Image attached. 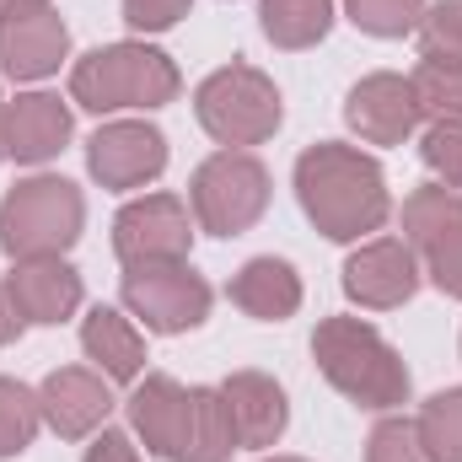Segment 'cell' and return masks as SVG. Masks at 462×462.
Wrapping results in <instances>:
<instances>
[{"label": "cell", "instance_id": "obj_1", "mask_svg": "<svg viewBox=\"0 0 462 462\" xmlns=\"http://www.w3.org/2000/svg\"><path fill=\"white\" fill-rule=\"evenodd\" d=\"M296 199L328 242H365L393 216L382 162L339 140H318L296 156Z\"/></svg>", "mask_w": 462, "mask_h": 462}, {"label": "cell", "instance_id": "obj_2", "mask_svg": "<svg viewBox=\"0 0 462 462\" xmlns=\"http://www.w3.org/2000/svg\"><path fill=\"white\" fill-rule=\"evenodd\" d=\"M312 360L318 371L328 376V387H339L349 403L360 409H376V414H393L409 403V365L403 355L382 339V328H371L365 318H323L318 334H312Z\"/></svg>", "mask_w": 462, "mask_h": 462}, {"label": "cell", "instance_id": "obj_3", "mask_svg": "<svg viewBox=\"0 0 462 462\" xmlns=\"http://www.w3.org/2000/svg\"><path fill=\"white\" fill-rule=\"evenodd\" d=\"M183 92L178 65L140 38L103 43L70 65V103L87 114H129V108H167Z\"/></svg>", "mask_w": 462, "mask_h": 462}, {"label": "cell", "instance_id": "obj_4", "mask_svg": "<svg viewBox=\"0 0 462 462\" xmlns=\"http://www.w3.org/2000/svg\"><path fill=\"white\" fill-rule=\"evenodd\" d=\"M87 226V199L70 178L32 172L0 199V247L11 258H49L70 253Z\"/></svg>", "mask_w": 462, "mask_h": 462}, {"label": "cell", "instance_id": "obj_5", "mask_svg": "<svg viewBox=\"0 0 462 462\" xmlns=\"http://www.w3.org/2000/svg\"><path fill=\"white\" fill-rule=\"evenodd\" d=\"M194 118L199 129L226 145V151H247V145H263L280 118H285V103H280V87L258 70V65H242L231 60L221 70H210L194 92Z\"/></svg>", "mask_w": 462, "mask_h": 462}, {"label": "cell", "instance_id": "obj_6", "mask_svg": "<svg viewBox=\"0 0 462 462\" xmlns=\"http://www.w3.org/2000/svg\"><path fill=\"white\" fill-rule=\"evenodd\" d=\"M269 167L253 156V151H216L194 167L189 178V210H194V226L210 231V236H242L263 221L269 210Z\"/></svg>", "mask_w": 462, "mask_h": 462}, {"label": "cell", "instance_id": "obj_7", "mask_svg": "<svg viewBox=\"0 0 462 462\" xmlns=\"http://www.w3.org/2000/svg\"><path fill=\"white\" fill-rule=\"evenodd\" d=\"M118 296H124V312L145 323V334H189L210 318V280L194 274L189 258L178 263H124V280H118Z\"/></svg>", "mask_w": 462, "mask_h": 462}, {"label": "cell", "instance_id": "obj_8", "mask_svg": "<svg viewBox=\"0 0 462 462\" xmlns=\"http://www.w3.org/2000/svg\"><path fill=\"white\" fill-rule=\"evenodd\" d=\"M194 247V210L178 194H140L114 216V253L124 263H178Z\"/></svg>", "mask_w": 462, "mask_h": 462}, {"label": "cell", "instance_id": "obj_9", "mask_svg": "<svg viewBox=\"0 0 462 462\" xmlns=\"http://www.w3.org/2000/svg\"><path fill=\"white\" fill-rule=\"evenodd\" d=\"M87 172L103 189H145L167 172V134L145 118H114L87 140Z\"/></svg>", "mask_w": 462, "mask_h": 462}, {"label": "cell", "instance_id": "obj_10", "mask_svg": "<svg viewBox=\"0 0 462 462\" xmlns=\"http://www.w3.org/2000/svg\"><path fill=\"white\" fill-rule=\"evenodd\" d=\"M420 280H425V269L403 236H365L345 258V296L365 312H393V307L414 301Z\"/></svg>", "mask_w": 462, "mask_h": 462}, {"label": "cell", "instance_id": "obj_11", "mask_svg": "<svg viewBox=\"0 0 462 462\" xmlns=\"http://www.w3.org/2000/svg\"><path fill=\"white\" fill-rule=\"evenodd\" d=\"M38 403H43V425L60 441H87L114 414V382L97 365H60L43 376Z\"/></svg>", "mask_w": 462, "mask_h": 462}, {"label": "cell", "instance_id": "obj_12", "mask_svg": "<svg viewBox=\"0 0 462 462\" xmlns=\"http://www.w3.org/2000/svg\"><path fill=\"white\" fill-rule=\"evenodd\" d=\"M345 124L365 140V145H403L425 118H420V103H414L409 76L376 70V76H365V81H355V87H349Z\"/></svg>", "mask_w": 462, "mask_h": 462}, {"label": "cell", "instance_id": "obj_13", "mask_svg": "<svg viewBox=\"0 0 462 462\" xmlns=\"http://www.w3.org/2000/svg\"><path fill=\"white\" fill-rule=\"evenodd\" d=\"M70 60V27L54 5L22 11L0 22V76L11 81H43Z\"/></svg>", "mask_w": 462, "mask_h": 462}, {"label": "cell", "instance_id": "obj_14", "mask_svg": "<svg viewBox=\"0 0 462 462\" xmlns=\"http://www.w3.org/2000/svg\"><path fill=\"white\" fill-rule=\"evenodd\" d=\"M5 291L16 301L22 323H38V328H54L65 318H76V307H81V274L60 253H49V258H11Z\"/></svg>", "mask_w": 462, "mask_h": 462}, {"label": "cell", "instance_id": "obj_15", "mask_svg": "<svg viewBox=\"0 0 462 462\" xmlns=\"http://www.w3.org/2000/svg\"><path fill=\"white\" fill-rule=\"evenodd\" d=\"M129 430L134 441L162 462H178V447H183V430H189V387L167 371H151L145 382H134L129 393Z\"/></svg>", "mask_w": 462, "mask_h": 462}, {"label": "cell", "instance_id": "obj_16", "mask_svg": "<svg viewBox=\"0 0 462 462\" xmlns=\"http://www.w3.org/2000/svg\"><path fill=\"white\" fill-rule=\"evenodd\" d=\"M70 103L54 92H22L16 103H5V156L22 167H43L70 145Z\"/></svg>", "mask_w": 462, "mask_h": 462}, {"label": "cell", "instance_id": "obj_17", "mask_svg": "<svg viewBox=\"0 0 462 462\" xmlns=\"http://www.w3.org/2000/svg\"><path fill=\"white\" fill-rule=\"evenodd\" d=\"M221 393H226L231 420H236V441L247 452H263V447H274L285 436L291 403H285V387L274 376H263V371H231L226 382H221Z\"/></svg>", "mask_w": 462, "mask_h": 462}, {"label": "cell", "instance_id": "obj_18", "mask_svg": "<svg viewBox=\"0 0 462 462\" xmlns=\"http://www.w3.org/2000/svg\"><path fill=\"white\" fill-rule=\"evenodd\" d=\"M231 307L253 323H285L301 312V274L285 258H247L226 285Z\"/></svg>", "mask_w": 462, "mask_h": 462}, {"label": "cell", "instance_id": "obj_19", "mask_svg": "<svg viewBox=\"0 0 462 462\" xmlns=\"http://www.w3.org/2000/svg\"><path fill=\"white\" fill-rule=\"evenodd\" d=\"M81 349L108 382H140L145 371V334L118 312V307H92L81 323Z\"/></svg>", "mask_w": 462, "mask_h": 462}, {"label": "cell", "instance_id": "obj_20", "mask_svg": "<svg viewBox=\"0 0 462 462\" xmlns=\"http://www.w3.org/2000/svg\"><path fill=\"white\" fill-rule=\"evenodd\" d=\"M231 452H242L236 441V420L221 387H189V430L178 462H231Z\"/></svg>", "mask_w": 462, "mask_h": 462}, {"label": "cell", "instance_id": "obj_21", "mask_svg": "<svg viewBox=\"0 0 462 462\" xmlns=\"http://www.w3.org/2000/svg\"><path fill=\"white\" fill-rule=\"evenodd\" d=\"M258 27L274 49H312L334 27V0H258Z\"/></svg>", "mask_w": 462, "mask_h": 462}, {"label": "cell", "instance_id": "obj_22", "mask_svg": "<svg viewBox=\"0 0 462 462\" xmlns=\"http://www.w3.org/2000/svg\"><path fill=\"white\" fill-rule=\"evenodd\" d=\"M409 87H414V103H420L425 124H447V118L462 124V65H452V60H420Z\"/></svg>", "mask_w": 462, "mask_h": 462}, {"label": "cell", "instance_id": "obj_23", "mask_svg": "<svg viewBox=\"0 0 462 462\" xmlns=\"http://www.w3.org/2000/svg\"><path fill=\"white\" fill-rule=\"evenodd\" d=\"M43 430V403L32 387L0 376V457H22Z\"/></svg>", "mask_w": 462, "mask_h": 462}, {"label": "cell", "instance_id": "obj_24", "mask_svg": "<svg viewBox=\"0 0 462 462\" xmlns=\"http://www.w3.org/2000/svg\"><path fill=\"white\" fill-rule=\"evenodd\" d=\"M414 430H420L430 462H462V387H447V393L425 398Z\"/></svg>", "mask_w": 462, "mask_h": 462}, {"label": "cell", "instance_id": "obj_25", "mask_svg": "<svg viewBox=\"0 0 462 462\" xmlns=\"http://www.w3.org/2000/svg\"><path fill=\"white\" fill-rule=\"evenodd\" d=\"M345 16L371 38H409L425 16V0H345Z\"/></svg>", "mask_w": 462, "mask_h": 462}, {"label": "cell", "instance_id": "obj_26", "mask_svg": "<svg viewBox=\"0 0 462 462\" xmlns=\"http://www.w3.org/2000/svg\"><path fill=\"white\" fill-rule=\"evenodd\" d=\"M414 32H420L425 60H452V65H462V0L425 5V16H420Z\"/></svg>", "mask_w": 462, "mask_h": 462}, {"label": "cell", "instance_id": "obj_27", "mask_svg": "<svg viewBox=\"0 0 462 462\" xmlns=\"http://www.w3.org/2000/svg\"><path fill=\"white\" fill-rule=\"evenodd\" d=\"M420 156H425V167L436 172V183L462 189V124L457 118H447V124H425V134H420Z\"/></svg>", "mask_w": 462, "mask_h": 462}, {"label": "cell", "instance_id": "obj_28", "mask_svg": "<svg viewBox=\"0 0 462 462\" xmlns=\"http://www.w3.org/2000/svg\"><path fill=\"white\" fill-rule=\"evenodd\" d=\"M365 462H430V452H425L414 420L387 414V420L371 430V441H365Z\"/></svg>", "mask_w": 462, "mask_h": 462}, {"label": "cell", "instance_id": "obj_29", "mask_svg": "<svg viewBox=\"0 0 462 462\" xmlns=\"http://www.w3.org/2000/svg\"><path fill=\"white\" fill-rule=\"evenodd\" d=\"M420 269L430 274L436 291H447V296H457L462 301V226L447 231L441 242H430V247L420 253Z\"/></svg>", "mask_w": 462, "mask_h": 462}, {"label": "cell", "instance_id": "obj_30", "mask_svg": "<svg viewBox=\"0 0 462 462\" xmlns=\"http://www.w3.org/2000/svg\"><path fill=\"white\" fill-rule=\"evenodd\" d=\"M189 5H194V0H124V22L151 38V32L178 27V22L189 16Z\"/></svg>", "mask_w": 462, "mask_h": 462}, {"label": "cell", "instance_id": "obj_31", "mask_svg": "<svg viewBox=\"0 0 462 462\" xmlns=\"http://www.w3.org/2000/svg\"><path fill=\"white\" fill-rule=\"evenodd\" d=\"M81 462H140V447H134V436H124L114 425H103L97 436H92V447H87V457Z\"/></svg>", "mask_w": 462, "mask_h": 462}, {"label": "cell", "instance_id": "obj_32", "mask_svg": "<svg viewBox=\"0 0 462 462\" xmlns=\"http://www.w3.org/2000/svg\"><path fill=\"white\" fill-rule=\"evenodd\" d=\"M22 328H27V323H22V312H16V301H11V291H5V280H0V345H11Z\"/></svg>", "mask_w": 462, "mask_h": 462}, {"label": "cell", "instance_id": "obj_33", "mask_svg": "<svg viewBox=\"0 0 462 462\" xmlns=\"http://www.w3.org/2000/svg\"><path fill=\"white\" fill-rule=\"evenodd\" d=\"M38 5H49V0H0V22L5 16H22V11H38Z\"/></svg>", "mask_w": 462, "mask_h": 462}, {"label": "cell", "instance_id": "obj_34", "mask_svg": "<svg viewBox=\"0 0 462 462\" xmlns=\"http://www.w3.org/2000/svg\"><path fill=\"white\" fill-rule=\"evenodd\" d=\"M0 162H11L5 156V97H0Z\"/></svg>", "mask_w": 462, "mask_h": 462}, {"label": "cell", "instance_id": "obj_35", "mask_svg": "<svg viewBox=\"0 0 462 462\" xmlns=\"http://www.w3.org/2000/svg\"><path fill=\"white\" fill-rule=\"evenodd\" d=\"M263 462H307V457H263Z\"/></svg>", "mask_w": 462, "mask_h": 462}]
</instances>
